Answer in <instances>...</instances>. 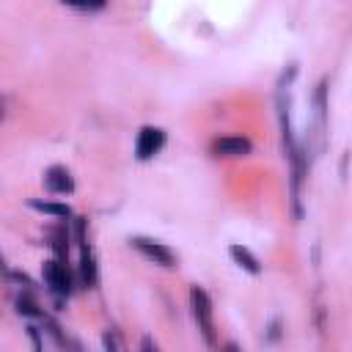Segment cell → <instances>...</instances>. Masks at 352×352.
Wrapping results in <instances>:
<instances>
[{
    "instance_id": "6da1fadb",
    "label": "cell",
    "mask_w": 352,
    "mask_h": 352,
    "mask_svg": "<svg viewBox=\"0 0 352 352\" xmlns=\"http://www.w3.org/2000/svg\"><path fill=\"white\" fill-rule=\"evenodd\" d=\"M190 308H192V319L204 336V341L209 346L217 344V333H214V308H212V300L209 294L201 289V286H192L190 289Z\"/></svg>"
},
{
    "instance_id": "7a4b0ae2",
    "label": "cell",
    "mask_w": 352,
    "mask_h": 352,
    "mask_svg": "<svg viewBox=\"0 0 352 352\" xmlns=\"http://www.w3.org/2000/svg\"><path fill=\"white\" fill-rule=\"evenodd\" d=\"M41 278H44V286L58 297V300H63V297H69L72 294V272H69V267L63 264V261H58V258H50V261H44L41 264Z\"/></svg>"
},
{
    "instance_id": "3957f363",
    "label": "cell",
    "mask_w": 352,
    "mask_h": 352,
    "mask_svg": "<svg viewBox=\"0 0 352 352\" xmlns=\"http://www.w3.org/2000/svg\"><path fill=\"white\" fill-rule=\"evenodd\" d=\"M129 242H132V248H135L140 256H146L148 261H154V264H160V267H173V264H176V256H173V250H170L168 245L157 242V239L132 236Z\"/></svg>"
},
{
    "instance_id": "277c9868",
    "label": "cell",
    "mask_w": 352,
    "mask_h": 352,
    "mask_svg": "<svg viewBox=\"0 0 352 352\" xmlns=\"http://www.w3.org/2000/svg\"><path fill=\"white\" fill-rule=\"evenodd\" d=\"M165 146V129L160 126H143L138 132V140H135V157L138 160H151L154 154H160Z\"/></svg>"
},
{
    "instance_id": "5b68a950",
    "label": "cell",
    "mask_w": 352,
    "mask_h": 352,
    "mask_svg": "<svg viewBox=\"0 0 352 352\" xmlns=\"http://www.w3.org/2000/svg\"><path fill=\"white\" fill-rule=\"evenodd\" d=\"M212 151L217 157H245L253 151V143L248 138H236V135H226V138H217L212 143Z\"/></svg>"
},
{
    "instance_id": "8992f818",
    "label": "cell",
    "mask_w": 352,
    "mask_h": 352,
    "mask_svg": "<svg viewBox=\"0 0 352 352\" xmlns=\"http://www.w3.org/2000/svg\"><path fill=\"white\" fill-rule=\"evenodd\" d=\"M44 187H47L50 192L66 195V192L74 190V179H72V173H69L63 165H52V168H47V173H44Z\"/></svg>"
},
{
    "instance_id": "52a82bcc",
    "label": "cell",
    "mask_w": 352,
    "mask_h": 352,
    "mask_svg": "<svg viewBox=\"0 0 352 352\" xmlns=\"http://www.w3.org/2000/svg\"><path fill=\"white\" fill-rule=\"evenodd\" d=\"M80 280L85 289L96 286V261H94V253L88 245L80 248Z\"/></svg>"
},
{
    "instance_id": "ba28073f",
    "label": "cell",
    "mask_w": 352,
    "mask_h": 352,
    "mask_svg": "<svg viewBox=\"0 0 352 352\" xmlns=\"http://www.w3.org/2000/svg\"><path fill=\"white\" fill-rule=\"evenodd\" d=\"M228 253H231V258H234L245 272H250V275H258V272H261L258 258H256L245 245H231V248H228Z\"/></svg>"
},
{
    "instance_id": "9c48e42d",
    "label": "cell",
    "mask_w": 352,
    "mask_h": 352,
    "mask_svg": "<svg viewBox=\"0 0 352 352\" xmlns=\"http://www.w3.org/2000/svg\"><path fill=\"white\" fill-rule=\"evenodd\" d=\"M28 204H30V209L47 212V214H55V217H69L72 214V209L66 204H52V201H38V198H30Z\"/></svg>"
},
{
    "instance_id": "30bf717a",
    "label": "cell",
    "mask_w": 352,
    "mask_h": 352,
    "mask_svg": "<svg viewBox=\"0 0 352 352\" xmlns=\"http://www.w3.org/2000/svg\"><path fill=\"white\" fill-rule=\"evenodd\" d=\"M16 311H19L22 316H41V311H38V305L33 302V297H30L28 292L16 297Z\"/></svg>"
},
{
    "instance_id": "8fae6325",
    "label": "cell",
    "mask_w": 352,
    "mask_h": 352,
    "mask_svg": "<svg viewBox=\"0 0 352 352\" xmlns=\"http://www.w3.org/2000/svg\"><path fill=\"white\" fill-rule=\"evenodd\" d=\"M102 341H104V352H118V338H116V330H104Z\"/></svg>"
},
{
    "instance_id": "7c38bea8",
    "label": "cell",
    "mask_w": 352,
    "mask_h": 352,
    "mask_svg": "<svg viewBox=\"0 0 352 352\" xmlns=\"http://www.w3.org/2000/svg\"><path fill=\"white\" fill-rule=\"evenodd\" d=\"M28 336H30V341H33V352H41V338H38V330L30 324L28 327Z\"/></svg>"
},
{
    "instance_id": "4fadbf2b",
    "label": "cell",
    "mask_w": 352,
    "mask_h": 352,
    "mask_svg": "<svg viewBox=\"0 0 352 352\" xmlns=\"http://www.w3.org/2000/svg\"><path fill=\"white\" fill-rule=\"evenodd\" d=\"M140 352H160V349H157V344H154V341L146 336V338L140 341Z\"/></svg>"
},
{
    "instance_id": "5bb4252c",
    "label": "cell",
    "mask_w": 352,
    "mask_h": 352,
    "mask_svg": "<svg viewBox=\"0 0 352 352\" xmlns=\"http://www.w3.org/2000/svg\"><path fill=\"white\" fill-rule=\"evenodd\" d=\"M223 352H239V346H236V344H234V341H228V344H226V346H223Z\"/></svg>"
}]
</instances>
